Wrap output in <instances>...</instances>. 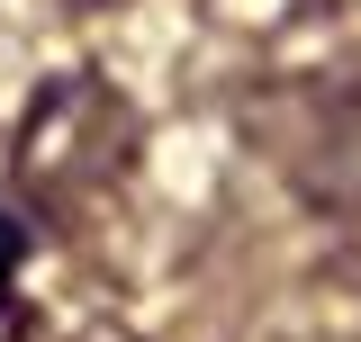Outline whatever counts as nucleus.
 <instances>
[{
  "label": "nucleus",
  "instance_id": "f03ea898",
  "mask_svg": "<svg viewBox=\"0 0 361 342\" xmlns=\"http://www.w3.org/2000/svg\"><path fill=\"white\" fill-rule=\"evenodd\" d=\"M0 342H45V298H37V225L0 208Z\"/></svg>",
  "mask_w": 361,
  "mask_h": 342
},
{
  "label": "nucleus",
  "instance_id": "f257e3e1",
  "mask_svg": "<svg viewBox=\"0 0 361 342\" xmlns=\"http://www.w3.org/2000/svg\"><path fill=\"white\" fill-rule=\"evenodd\" d=\"M127 163H135V118L90 72L54 82L18 127V189L37 198V216H73L82 198H109Z\"/></svg>",
  "mask_w": 361,
  "mask_h": 342
}]
</instances>
